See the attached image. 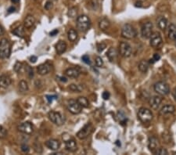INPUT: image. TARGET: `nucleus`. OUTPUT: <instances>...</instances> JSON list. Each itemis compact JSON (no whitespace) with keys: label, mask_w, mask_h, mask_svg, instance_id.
I'll list each match as a JSON object with an SVG mask.
<instances>
[{"label":"nucleus","mask_w":176,"mask_h":155,"mask_svg":"<svg viewBox=\"0 0 176 155\" xmlns=\"http://www.w3.org/2000/svg\"><path fill=\"white\" fill-rule=\"evenodd\" d=\"M149 64L146 60H141L140 64H139V70L141 72H143V73H146L148 70H149Z\"/></svg>","instance_id":"393cba45"},{"label":"nucleus","mask_w":176,"mask_h":155,"mask_svg":"<svg viewBox=\"0 0 176 155\" xmlns=\"http://www.w3.org/2000/svg\"><path fill=\"white\" fill-rule=\"evenodd\" d=\"M53 7V4L51 1H47L46 3L45 4V9L46 10H51Z\"/></svg>","instance_id":"a19ab883"},{"label":"nucleus","mask_w":176,"mask_h":155,"mask_svg":"<svg viewBox=\"0 0 176 155\" xmlns=\"http://www.w3.org/2000/svg\"><path fill=\"white\" fill-rule=\"evenodd\" d=\"M25 71H26V73H27V76H28L29 78H32L34 77L33 69H32V68L30 67L29 65H27V64H26V66H25Z\"/></svg>","instance_id":"473e14b6"},{"label":"nucleus","mask_w":176,"mask_h":155,"mask_svg":"<svg viewBox=\"0 0 176 155\" xmlns=\"http://www.w3.org/2000/svg\"><path fill=\"white\" fill-rule=\"evenodd\" d=\"M51 70V66L49 64L46 63V64H40L38 68H37V71L40 75H45L49 73Z\"/></svg>","instance_id":"dca6fc26"},{"label":"nucleus","mask_w":176,"mask_h":155,"mask_svg":"<svg viewBox=\"0 0 176 155\" xmlns=\"http://www.w3.org/2000/svg\"><path fill=\"white\" fill-rule=\"evenodd\" d=\"M11 2L14 4H18L20 2V0H11Z\"/></svg>","instance_id":"603ef678"},{"label":"nucleus","mask_w":176,"mask_h":155,"mask_svg":"<svg viewBox=\"0 0 176 155\" xmlns=\"http://www.w3.org/2000/svg\"><path fill=\"white\" fill-rule=\"evenodd\" d=\"M93 131V126L91 123H87L83 128L77 133V137L79 140H85Z\"/></svg>","instance_id":"0eeeda50"},{"label":"nucleus","mask_w":176,"mask_h":155,"mask_svg":"<svg viewBox=\"0 0 176 155\" xmlns=\"http://www.w3.org/2000/svg\"><path fill=\"white\" fill-rule=\"evenodd\" d=\"M11 54V44L7 39L0 40V58H9Z\"/></svg>","instance_id":"f257e3e1"},{"label":"nucleus","mask_w":176,"mask_h":155,"mask_svg":"<svg viewBox=\"0 0 176 155\" xmlns=\"http://www.w3.org/2000/svg\"><path fill=\"white\" fill-rule=\"evenodd\" d=\"M153 113L148 108L146 107H141L138 111V118L140 122L143 123H147L149 122L153 119Z\"/></svg>","instance_id":"20e7f679"},{"label":"nucleus","mask_w":176,"mask_h":155,"mask_svg":"<svg viewBox=\"0 0 176 155\" xmlns=\"http://www.w3.org/2000/svg\"><path fill=\"white\" fill-rule=\"evenodd\" d=\"M77 36H78V35H77V32L76 30L72 28V29H70L68 31V37L71 42H74L77 39Z\"/></svg>","instance_id":"c756f323"},{"label":"nucleus","mask_w":176,"mask_h":155,"mask_svg":"<svg viewBox=\"0 0 176 155\" xmlns=\"http://www.w3.org/2000/svg\"><path fill=\"white\" fill-rule=\"evenodd\" d=\"M91 21L89 17L86 15H81L77 18V29L82 32H86L90 28Z\"/></svg>","instance_id":"f03ea898"},{"label":"nucleus","mask_w":176,"mask_h":155,"mask_svg":"<svg viewBox=\"0 0 176 155\" xmlns=\"http://www.w3.org/2000/svg\"><path fill=\"white\" fill-rule=\"evenodd\" d=\"M118 120H119V122H120V124L122 125H126V123H127V122H128L127 116H126L125 114L121 111H119L118 112Z\"/></svg>","instance_id":"bb28decb"},{"label":"nucleus","mask_w":176,"mask_h":155,"mask_svg":"<svg viewBox=\"0 0 176 155\" xmlns=\"http://www.w3.org/2000/svg\"><path fill=\"white\" fill-rule=\"evenodd\" d=\"M121 35L122 37L127 39H132L136 37L137 31L135 29V27L132 25L127 24L123 26L121 29Z\"/></svg>","instance_id":"7ed1b4c3"},{"label":"nucleus","mask_w":176,"mask_h":155,"mask_svg":"<svg viewBox=\"0 0 176 155\" xmlns=\"http://www.w3.org/2000/svg\"><path fill=\"white\" fill-rule=\"evenodd\" d=\"M22 63H20V62H17L15 64V65H14V71H15L16 72H20V70H21V68H22Z\"/></svg>","instance_id":"58836bf2"},{"label":"nucleus","mask_w":176,"mask_h":155,"mask_svg":"<svg viewBox=\"0 0 176 155\" xmlns=\"http://www.w3.org/2000/svg\"><path fill=\"white\" fill-rule=\"evenodd\" d=\"M117 55H118V53H117L116 49L114 48H113V47H110L108 49V51H107V52H106V56H107V58H108V60H110V62L112 63L114 62L115 60H116Z\"/></svg>","instance_id":"5701e85b"},{"label":"nucleus","mask_w":176,"mask_h":155,"mask_svg":"<svg viewBox=\"0 0 176 155\" xmlns=\"http://www.w3.org/2000/svg\"><path fill=\"white\" fill-rule=\"evenodd\" d=\"M157 26L160 29L165 30L168 26V20L164 17H160L157 21Z\"/></svg>","instance_id":"a878e982"},{"label":"nucleus","mask_w":176,"mask_h":155,"mask_svg":"<svg viewBox=\"0 0 176 155\" xmlns=\"http://www.w3.org/2000/svg\"><path fill=\"white\" fill-rule=\"evenodd\" d=\"M110 96V94L108 93V92L106 91L103 93V98L105 100H109Z\"/></svg>","instance_id":"49530a36"},{"label":"nucleus","mask_w":176,"mask_h":155,"mask_svg":"<svg viewBox=\"0 0 176 155\" xmlns=\"http://www.w3.org/2000/svg\"><path fill=\"white\" fill-rule=\"evenodd\" d=\"M110 24V21H109L107 19H105V18H103V19H102L101 21H99V27L102 31H105V30H106L107 28H109Z\"/></svg>","instance_id":"c85d7f7f"},{"label":"nucleus","mask_w":176,"mask_h":155,"mask_svg":"<svg viewBox=\"0 0 176 155\" xmlns=\"http://www.w3.org/2000/svg\"><path fill=\"white\" fill-rule=\"evenodd\" d=\"M82 60H83V62L85 63L86 64H90L91 61H90V58H89V56L88 55H84L82 56Z\"/></svg>","instance_id":"c03bdc74"},{"label":"nucleus","mask_w":176,"mask_h":155,"mask_svg":"<svg viewBox=\"0 0 176 155\" xmlns=\"http://www.w3.org/2000/svg\"><path fill=\"white\" fill-rule=\"evenodd\" d=\"M49 119L54 123L56 125H62L65 122V118L63 115H61L59 112H55V111H50L48 114Z\"/></svg>","instance_id":"423d86ee"},{"label":"nucleus","mask_w":176,"mask_h":155,"mask_svg":"<svg viewBox=\"0 0 176 155\" xmlns=\"http://www.w3.org/2000/svg\"><path fill=\"white\" fill-rule=\"evenodd\" d=\"M69 89H70L71 91L77 92V93H80V92L81 91V89L79 87V85H74V84H71V85H70Z\"/></svg>","instance_id":"c9c22d12"},{"label":"nucleus","mask_w":176,"mask_h":155,"mask_svg":"<svg viewBox=\"0 0 176 155\" xmlns=\"http://www.w3.org/2000/svg\"><path fill=\"white\" fill-rule=\"evenodd\" d=\"M168 38L173 41H176V25L171 24L168 27Z\"/></svg>","instance_id":"b1692460"},{"label":"nucleus","mask_w":176,"mask_h":155,"mask_svg":"<svg viewBox=\"0 0 176 155\" xmlns=\"http://www.w3.org/2000/svg\"><path fill=\"white\" fill-rule=\"evenodd\" d=\"M67 46L66 43L64 42V41H59L57 44L56 45V52L58 53L59 55L63 54L67 49Z\"/></svg>","instance_id":"aec40b11"},{"label":"nucleus","mask_w":176,"mask_h":155,"mask_svg":"<svg viewBox=\"0 0 176 155\" xmlns=\"http://www.w3.org/2000/svg\"><path fill=\"white\" fill-rule=\"evenodd\" d=\"M161 103H162V98L161 96H152L149 101V106L153 110H157L159 107L161 106Z\"/></svg>","instance_id":"4468645a"},{"label":"nucleus","mask_w":176,"mask_h":155,"mask_svg":"<svg viewBox=\"0 0 176 155\" xmlns=\"http://www.w3.org/2000/svg\"><path fill=\"white\" fill-rule=\"evenodd\" d=\"M11 78L8 75L0 76V89H6L11 85Z\"/></svg>","instance_id":"f3484780"},{"label":"nucleus","mask_w":176,"mask_h":155,"mask_svg":"<svg viewBox=\"0 0 176 155\" xmlns=\"http://www.w3.org/2000/svg\"><path fill=\"white\" fill-rule=\"evenodd\" d=\"M172 94H173V96H174V100H175V101H176V88L174 89V92H173Z\"/></svg>","instance_id":"864d4df0"},{"label":"nucleus","mask_w":176,"mask_h":155,"mask_svg":"<svg viewBox=\"0 0 176 155\" xmlns=\"http://www.w3.org/2000/svg\"><path fill=\"white\" fill-rule=\"evenodd\" d=\"M15 11V8L13 7V6H11V7H10V9L8 10V12L9 13H13V12Z\"/></svg>","instance_id":"8fccbe9b"},{"label":"nucleus","mask_w":176,"mask_h":155,"mask_svg":"<svg viewBox=\"0 0 176 155\" xmlns=\"http://www.w3.org/2000/svg\"><path fill=\"white\" fill-rule=\"evenodd\" d=\"M154 91L161 96H166L170 93V87L165 81H158L153 86Z\"/></svg>","instance_id":"39448f33"},{"label":"nucleus","mask_w":176,"mask_h":155,"mask_svg":"<svg viewBox=\"0 0 176 155\" xmlns=\"http://www.w3.org/2000/svg\"><path fill=\"white\" fill-rule=\"evenodd\" d=\"M28 84L26 81L24 80H21V81H20L19 83V89L20 91L22 92V93H25V92L28 91Z\"/></svg>","instance_id":"2f4dec72"},{"label":"nucleus","mask_w":176,"mask_h":155,"mask_svg":"<svg viewBox=\"0 0 176 155\" xmlns=\"http://www.w3.org/2000/svg\"><path fill=\"white\" fill-rule=\"evenodd\" d=\"M161 59V56L158 54V53H155L154 55H153V58L150 59V61H149V64H154L155 62H157V61H158L159 60Z\"/></svg>","instance_id":"e433bc0d"},{"label":"nucleus","mask_w":176,"mask_h":155,"mask_svg":"<svg viewBox=\"0 0 176 155\" xmlns=\"http://www.w3.org/2000/svg\"><path fill=\"white\" fill-rule=\"evenodd\" d=\"M168 153V151H167V150L164 149V148H160L157 152V154H159V155H167Z\"/></svg>","instance_id":"37998d69"},{"label":"nucleus","mask_w":176,"mask_h":155,"mask_svg":"<svg viewBox=\"0 0 176 155\" xmlns=\"http://www.w3.org/2000/svg\"><path fill=\"white\" fill-rule=\"evenodd\" d=\"M46 97V100H48V102L49 103H52V100H56V99H57V96H56V95H52V96L47 95Z\"/></svg>","instance_id":"79ce46f5"},{"label":"nucleus","mask_w":176,"mask_h":155,"mask_svg":"<svg viewBox=\"0 0 176 155\" xmlns=\"http://www.w3.org/2000/svg\"><path fill=\"white\" fill-rule=\"evenodd\" d=\"M13 33L15 35H17V37L22 38L24 35V26H18L17 27H16L15 29H14V31H12Z\"/></svg>","instance_id":"cd10ccee"},{"label":"nucleus","mask_w":176,"mask_h":155,"mask_svg":"<svg viewBox=\"0 0 176 155\" xmlns=\"http://www.w3.org/2000/svg\"><path fill=\"white\" fill-rule=\"evenodd\" d=\"M163 40L161 34L156 31L149 37V45L153 48H158L162 45Z\"/></svg>","instance_id":"9d476101"},{"label":"nucleus","mask_w":176,"mask_h":155,"mask_svg":"<svg viewBox=\"0 0 176 155\" xmlns=\"http://www.w3.org/2000/svg\"><path fill=\"white\" fill-rule=\"evenodd\" d=\"M175 109H174V106L170 104L165 105L161 108V110L160 111V115H168V114H172L174 112Z\"/></svg>","instance_id":"412c9836"},{"label":"nucleus","mask_w":176,"mask_h":155,"mask_svg":"<svg viewBox=\"0 0 176 155\" xmlns=\"http://www.w3.org/2000/svg\"><path fill=\"white\" fill-rule=\"evenodd\" d=\"M65 148L70 152H75L77 149V144L74 139H68L65 141Z\"/></svg>","instance_id":"2eb2a0df"},{"label":"nucleus","mask_w":176,"mask_h":155,"mask_svg":"<svg viewBox=\"0 0 176 155\" xmlns=\"http://www.w3.org/2000/svg\"><path fill=\"white\" fill-rule=\"evenodd\" d=\"M17 129L19 132H22V133L27 134V135H31L34 131L33 125H31V123H30L28 122H24V123L20 125L17 127Z\"/></svg>","instance_id":"ddd939ff"},{"label":"nucleus","mask_w":176,"mask_h":155,"mask_svg":"<svg viewBox=\"0 0 176 155\" xmlns=\"http://www.w3.org/2000/svg\"><path fill=\"white\" fill-rule=\"evenodd\" d=\"M58 33V30H54L53 31H52V32H50V35H52V36H53V35H55L56 34Z\"/></svg>","instance_id":"3c124183"},{"label":"nucleus","mask_w":176,"mask_h":155,"mask_svg":"<svg viewBox=\"0 0 176 155\" xmlns=\"http://www.w3.org/2000/svg\"><path fill=\"white\" fill-rule=\"evenodd\" d=\"M35 23V19L33 16L28 15L26 17V18L24 19V26L25 28L29 29L31 27H33V25Z\"/></svg>","instance_id":"4be33fe9"},{"label":"nucleus","mask_w":176,"mask_h":155,"mask_svg":"<svg viewBox=\"0 0 176 155\" xmlns=\"http://www.w3.org/2000/svg\"><path fill=\"white\" fill-rule=\"evenodd\" d=\"M96 66L98 68H101V67H103V59L99 57V56H97L96 58Z\"/></svg>","instance_id":"4c0bfd02"},{"label":"nucleus","mask_w":176,"mask_h":155,"mask_svg":"<svg viewBox=\"0 0 176 155\" xmlns=\"http://www.w3.org/2000/svg\"><path fill=\"white\" fill-rule=\"evenodd\" d=\"M106 44L103 43H99V44L97 45V50H98V52H103V50L105 49V48H106Z\"/></svg>","instance_id":"ea45409f"},{"label":"nucleus","mask_w":176,"mask_h":155,"mask_svg":"<svg viewBox=\"0 0 176 155\" xmlns=\"http://www.w3.org/2000/svg\"><path fill=\"white\" fill-rule=\"evenodd\" d=\"M119 52H120L121 56L125 57V58H128L132 55V47L128 43L121 42L119 45Z\"/></svg>","instance_id":"1a4fd4ad"},{"label":"nucleus","mask_w":176,"mask_h":155,"mask_svg":"<svg viewBox=\"0 0 176 155\" xmlns=\"http://www.w3.org/2000/svg\"><path fill=\"white\" fill-rule=\"evenodd\" d=\"M7 136V131L4 127L0 126V139H5Z\"/></svg>","instance_id":"72a5a7b5"},{"label":"nucleus","mask_w":176,"mask_h":155,"mask_svg":"<svg viewBox=\"0 0 176 155\" xmlns=\"http://www.w3.org/2000/svg\"><path fill=\"white\" fill-rule=\"evenodd\" d=\"M36 60H37V56H32L30 57V61H31V63H35L36 62Z\"/></svg>","instance_id":"de8ad7c7"},{"label":"nucleus","mask_w":176,"mask_h":155,"mask_svg":"<svg viewBox=\"0 0 176 155\" xmlns=\"http://www.w3.org/2000/svg\"><path fill=\"white\" fill-rule=\"evenodd\" d=\"M148 148H149V151L153 153H156L159 149H160V144H159V140L154 136H152L149 139L148 141Z\"/></svg>","instance_id":"f8f14e48"},{"label":"nucleus","mask_w":176,"mask_h":155,"mask_svg":"<svg viewBox=\"0 0 176 155\" xmlns=\"http://www.w3.org/2000/svg\"><path fill=\"white\" fill-rule=\"evenodd\" d=\"M65 74L69 78H76L79 76L80 71L79 70L76 68H68L65 71Z\"/></svg>","instance_id":"6ab92c4d"},{"label":"nucleus","mask_w":176,"mask_h":155,"mask_svg":"<svg viewBox=\"0 0 176 155\" xmlns=\"http://www.w3.org/2000/svg\"><path fill=\"white\" fill-rule=\"evenodd\" d=\"M58 78H60V80L63 82H67L68 81V78L66 77H58Z\"/></svg>","instance_id":"09e8293b"},{"label":"nucleus","mask_w":176,"mask_h":155,"mask_svg":"<svg viewBox=\"0 0 176 155\" xmlns=\"http://www.w3.org/2000/svg\"><path fill=\"white\" fill-rule=\"evenodd\" d=\"M153 23L150 21H147L144 23L142 26L141 35L144 39H149L152 34H153Z\"/></svg>","instance_id":"6e6552de"},{"label":"nucleus","mask_w":176,"mask_h":155,"mask_svg":"<svg viewBox=\"0 0 176 155\" xmlns=\"http://www.w3.org/2000/svg\"><path fill=\"white\" fill-rule=\"evenodd\" d=\"M46 146L52 150H57L60 147V143L57 140H49L46 142Z\"/></svg>","instance_id":"a211bd4d"},{"label":"nucleus","mask_w":176,"mask_h":155,"mask_svg":"<svg viewBox=\"0 0 176 155\" xmlns=\"http://www.w3.org/2000/svg\"><path fill=\"white\" fill-rule=\"evenodd\" d=\"M3 28H2V27L1 25H0V35H2L3 34Z\"/></svg>","instance_id":"5fc2aeb1"},{"label":"nucleus","mask_w":176,"mask_h":155,"mask_svg":"<svg viewBox=\"0 0 176 155\" xmlns=\"http://www.w3.org/2000/svg\"><path fill=\"white\" fill-rule=\"evenodd\" d=\"M68 15L70 17H75L76 16H77V10H76V8H71L69 11H68Z\"/></svg>","instance_id":"f704fd0d"},{"label":"nucleus","mask_w":176,"mask_h":155,"mask_svg":"<svg viewBox=\"0 0 176 155\" xmlns=\"http://www.w3.org/2000/svg\"><path fill=\"white\" fill-rule=\"evenodd\" d=\"M77 103L81 105V107H82V108H83V107L84 108H86V107H89V102L87 100V98H85V97H84V96L78 97V98L77 99Z\"/></svg>","instance_id":"7c9ffc66"},{"label":"nucleus","mask_w":176,"mask_h":155,"mask_svg":"<svg viewBox=\"0 0 176 155\" xmlns=\"http://www.w3.org/2000/svg\"><path fill=\"white\" fill-rule=\"evenodd\" d=\"M21 150L23 152H24V153H28L30 150V148L27 145H26V144H23V145L21 146Z\"/></svg>","instance_id":"a18cd8bd"},{"label":"nucleus","mask_w":176,"mask_h":155,"mask_svg":"<svg viewBox=\"0 0 176 155\" xmlns=\"http://www.w3.org/2000/svg\"><path fill=\"white\" fill-rule=\"evenodd\" d=\"M68 110L73 115H78V114L81 112L82 107H81V105L79 103H77V100H71L68 102Z\"/></svg>","instance_id":"9b49d317"}]
</instances>
